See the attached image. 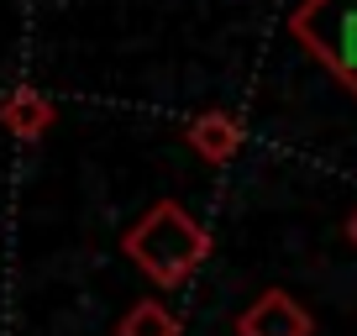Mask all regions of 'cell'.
Instances as JSON below:
<instances>
[{
    "instance_id": "1",
    "label": "cell",
    "mask_w": 357,
    "mask_h": 336,
    "mask_svg": "<svg viewBox=\"0 0 357 336\" xmlns=\"http://www.w3.org/2000/svg\"><path fill=\"white\" fill-rule=\"evenodd\" d=\"M126 252H132V263H137L153 284L178 289V284H184V279L205 263L211 236L190 221V211H184V205L158 200L153 211H147L142 221L126 231Z\"/></svg>"
},
{
    "instance_id": "2",
    "label": "cell",
    "mask_w": 357,
    "mask_h": 336,
    "mask_svg": "<svg viewBox=\"0 0 357 336\" xmlns=\"http://www.w3.org/2000/svg\"><path fill=\"white\" fill-rule=\"evenodd\" d=\"M289 32L357 100V0H300V11L289 16Z\"/></svg>"
},
{
    "instance_id": "3",
    "label": "cell",
    "mask_w": 357,
    "mask_h": 336,
    "mask_svg": "<svg viewBox=\"0 0 357 336\" xmlns=\"http://www.w3.org/2000/svg\"><path fill=\"white\" fill-rule=\"evenodd\" d=\"M236 331L242 336H310V315H305L289 294L268 289V294H257V300L242 310Z\"/></svg>"
},
{
    "instance_id": "4",
    "label": "cell",
    "mask_w": 357,
    "mask_h": 336,
    "mask_svg": "<svg viewBox=\"0 0 357 336\" xmlns=\"http://www.w3.org/2000/svg\"><path fill=\"white\" fill-rule=\"evenodd\" d=\"M0 126H11V137H22V142H32V137H43L47 126H53V100L37 90H6V100H0Z\"/></svg>"
},
{
    "instance_id": "5",
    "label": "cell",
    "mask_w": 357,
    "mask_h": 336,
    "mask_svg": "<svg viewBox=\"0 0 357 336\" xmlns=\"http://www.w3.org/2000/svg\"><path fill=\"white\" fill-rule=\"evenodd\" d=\"M190 147L205 158V163H226V158L242 147V126H236L226 111H205V116L190 121Z\"/></svg>"
},
{
    "instance_id": "6",
    "label": "cell",
    "mask_w": 357,
    "mask_h": 336,
    "mask_svg": "<svg viewBox=\"0 0 357 336\" xmlns=\"http://www.w3.org/2000/svg\"><path fill=\"white\" fill-rule=\"evenodd\" d=\"M121 336H178V321H174L158 300H142V305H132V310H126Z\"/></svg>"
},
{
    "instance_id": "7",
    "label": "cell",
    "mask_w": 357,
    "mask_h": 336,
    "mask_svg": "<svg viewBox=\"0 0 357 336\" xmlns=\"http://www.w3.org/2000/svg\"><path fill=\"white\" fill-rule=\"evenodd\" d=\"M347 236H352V247H357V211H352V221H347Z\"/></svg>"
}]
</instances>
